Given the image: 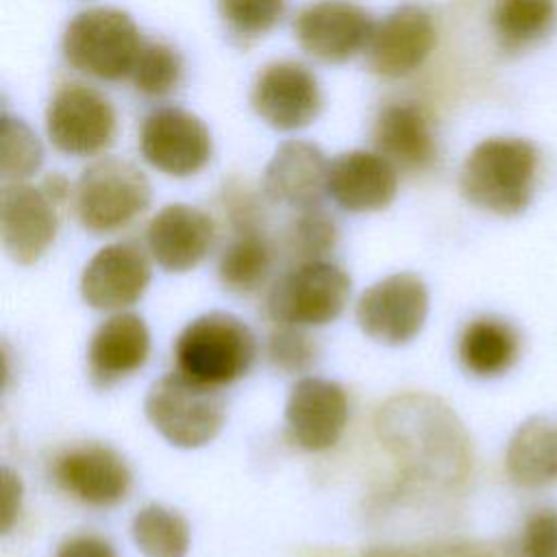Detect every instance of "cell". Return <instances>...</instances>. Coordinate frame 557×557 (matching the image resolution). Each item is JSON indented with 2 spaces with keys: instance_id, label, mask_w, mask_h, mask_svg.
Segmentation results:
<instances>
[{
  "instance_id": "35",
  "label": "cell",
  "mask_w": 557,
  "mask_h": 557,
  "mask_svg": "<svg viewBox=\"0 0 557 557\" xmlns=\"http://www.w3.org/2000/svg\"><path fill=\"white\" fill-rule=\"evenodd\" d=\"M0 476H2L0 479V494H2V500H0V531L9 533L13 529L17 516H20L24 487H22L20 476L9 468H2Z\"/></svg>"
},
{
  "instance_id": "13",
  "label": "cell",
  "mask_w": 557,
  "mask_h": 557,
  "mask_svg": "<svg viewBox=\"0 0 557 557\" xmlns=\"http://www.w3.org/2000/svg\"><path fill=\"white\" fill-rule=\"evenodd\" d=\"M250 104L268 126L276 131H300L318 120L322 89L305 63L281 59L259 70L252 83Z\"/></svg>"
},
{
  "instance_id": "36",
  "label": "cell",
  "mask_w": 557,
  "mask_h": 557,
  "mask_svg": "<svg viewBox=\"0 0 557 557\" xmlns=\"http://www.w3.org/2000/svg\"><path fill=\"white\" fill-rule=\"evenodd\" d=\"M54 557H117L109 540L94 533H78L63 540Z\"/></svg>"
},
{
  "instance_id": "7",
  "label": "cell",
  "mask_w": 557,
  "mask_h": 557,
  "mask_svg": "<svg viewBox=\"0 0 557 557\" xmlns=\"http://www.w3.org/2000/svg\"><path fill=\"white\" fill-rule=\"evenodd\" d=\"M350 298V276L329 263L305 261L283 274L270 289L265 309L276 324L322 326L342 315Z\"/></svg>"
},
{
  "instance_id": "1",
  "label": "cell",
  "mask_w": 557,
  "mask_h": 557,
  "mask_svg": "<svg viewBox=\"0 0 557 557\" xmlns=\"http://www.w3.org/2000/svg\"><path fill=\"white\" fill-rule=\"evenodd\" d=\"M374 433L413 481L455 490L470 476V435L457 413L433 394L405 392L387 398L376 409Z\"/></svg>"
},
{
  "instance_id": "27",
  "label": "cell",
  "mask_w": 557,
  "mask_h": 557,
  "mask_svg": "<svg viewBox=\"0 0 557 557\" xmlns=\"http://www.w3.org/2000/svg\"><path fill=\"white\" fill-rule=\"evenodd\" d=\"M131 535L146 557H185L191 540L189 522L178 511L157 503L135 513Z\"/></svg>"
},
{
  "instance_id": "5",
  "label": "cell",
  "mask_w": 557,
  "mask_h": 557,
  "mask_svg": "<svg viewBox=\"0 0 557 557\" xmlns=\"http://www.w3.org/2000/svg\"><path fill=\"white\" fill-rule=\"evenodd\" d=\"M144 411L172 446L200 448L222 431L226 400L215 385L196 381L178 370L150 385Z\"/></svg>"
},
{
  "instance_id": "14",
  "label": "cell",
  "mask_w": 557,
  "mask_h": 557,
  "mask_svg": "<svg viewBox=\"0 0 557 557\" xmlns=\"http://www.w3.org/2000/svg\"><path fill=\"white\" fill-rule=\"evenodd\" d=\"M54 483L72 498L89 507L122 503L133 485L126 459L111 446L85 442L65 448L52 461Z\"/></svg>"
},
{
  "instance_id": "24",
  "label": "cell",
  "mask_w": 557,
  "mask_h": 557,
  "mask_svg": "<svg viewBox=\"0 0 557 557\" xmlns=\"http://www.w3.org/2000/svg\"><path fill=\"white\" fill-rule=\"evenodd\" d=\"M459 361L472 376L494 379L513 368L520 357V333L496 315H481L459 335Z\"/></svg>"
},
{
  "instance_id": "12",
  "label": "cell",
  "mask_w": 557,
  "mask_h": 557,
  "mask_svg": "<svg viewBox=\"0 0 557 557\" xmlns=\"http://www.w3.org/2000/svg\"><path fill=\"white\" fill-rule=\"evenodd\" d=\"M435 46L437 24L433 13L418 2H405L374 26L366 63L381 78H405L429 59Z\"/></svg>"
},
{
  "instance_id": "29",
  "label": "cell",
  "mask_w": 557,
  "mask_h": 557,
  "mask_svg": "<svg viewBox=\"0 0 557 557\" xmlns=\"http://www.w3.org/2000/svg\"><path fill=\"white\" fill-rule=\"evenodd\" d=\"M44 163V146L33 128L7 111L0 117V174L4 183L33 176Z\"/></svg>"
},
{
  "instance_id": "37",
  "label": "cell",
  "mask_w": 557,
  "mask_h": 557,
  "mask_svg": "<svg viewBox=\"0 0 557 557\" xmlns=\"http://www.w3.org/2000/svg\"><path fill=\"white\" fill-rule=\"evenodd\" d=\"M39 187H41V189L54 200V205H59V207H61L63 202H67V200L72 198V194H74L70 181H67L61 172L48 174V176L41 181Z\"/></svg>"
},
{
  "instance_id": "32",
  "label": "cell",
  "mask_w": 557,
  "mask_h": 557,
  "mask_svg": "<svg viewBox=\"0 0 557 557\" xmlns=\"http://www.w3.org/2000/svg\"><path fill=\"white\" fill-rule=\"evenodd\" d=\"M265 352L276 370L285 374H302L315 363L318 346L305 331H300V326L281 324L270 333Z\"/></svg>"
},
{
  "instance_id": "17",
  "label": "cell",
  "mask_w": 557,
  "mask_h": 557,
  "mask_svg": "<svg viewBox=\"0 0 557 557\" xmlns=\"http://www.w3.org/2000/svg\"><path fill=\"white\" fill-rule=\"evenodd\" d=\"M150 283V261L135 242H115L100 248L81 274V296L98 311H117L135 305Z\"/></svg>"
},
{
  "instance_id": "8",
  "label": "cell",
  "mask_w": 557,
  "mask_h": 557,
  "mask_svg": "<svg viewBox=\"0 0 557 557\" xmlns=\"http://www.w3.org/2000/svg\"><path fill=\"white\" fill-rule=\"evenodd\" d=\"M50 144L70 157L104 152L117 135V115L111 100L91 85L63 83L46 109Z\"/></svg>"
},
{
  "instance_id": "18",
  "label": "cell",
  "mask_w": 557,
  "mask_h": 557,
  "mask_svg": "<svg viewBox=\"0 0 557 557\" xmlns=\"http://www.w3.org/2000/svg\"><path fill=\"white\" fill-rule=\"evenodd\" d=\"M372 144L379 154L407 174L429 172L440 154L433 120L413 100H396L381 107L372 124Z\"/></svg>"
},
{
  "instance_id": "34",
  "label": "cell",
  "mask_w": 557,
  "mask_h": 557,
  "mask_svg": "<svg viewBox=\"0 0 557 557\" xmlns=\"http://www.w3.org/2000/svg\"><path fill=\"white\" fill-rule=\"evenodd\" d=\"M361 557H509L507 542H437L422 546H376Z\"/></svg>"
},
{
  "instance_id": "19",
  "label": "cell",
  "mask_w": 557,
  "mask_h": 557,
  "mask_svg": "<svg viewBox=\"0 0 557 557\" xmlns=\"http://www.w3.org/2000/svg\"><path fill=\"white\" fill-rule=\"evenodd\" d=\"M215 224L209 213L198 207L174 202L165 205L148 222L146 244L152 259L165 272L194 270L211 250Z\"/></svg>"
},
{
  "instance_id": "10",
  "label": "cell",
  "mask_w": 557,
  "mask_h": 557,
  "mask_svg": "<svg viewBox=\"0 0 557 557\" xmlns=\"http://www.w3.org/2000/svg\"><path fill=\"white\" fill-rule=\"evenodd\" d=\"M139 152L154 170L185 178L198 174L213 152L205 122L181 107L152 109L139 128Z\"/></svg>"
},
{
  "instance_id": "26",
  "label": "cell",
  "mask_w": 557,
  "mask_h": 557,
  "mask_svg": "<svg viewBox=\"0 0 557 557\" xmlns=\"http://www.w3.org/2000/svg\"><path fill=\"white\" fill-rule=\"evenodd\" d=\"M557 22V0H494L492 35L500 50L522 52L544 39Z\"/></svg>"
},
{
  "instance_id": "3",
  "label": "cell",
  "mask_w": 557,
  "mask_h": 557,
  "mask_svg": "<svg viewBox=\"0 0 557 557\" xmlns=\"http://www.w3.org/2000/svg\"><path fill=\"white\" fill-rule=\"evenodd\" d=\"M174 357L183 374L220 387L250 370L257 357V339L242 318L209 311L194 318L178 333Z\"/></svg>"
},
{
  "instance_id": "31",
  "label": "cell",
  "mask_w": 557,
  "mask_h": 557,
  "mask_svg": "<svg viewBox=\"0 0 557 557\" xmlns=\"http://www.w3.org/2000/svg\"><path fill=\"white\" fill-rule=\"evenodd\" d=\"M298 211L300 213L285 228V250L300 263L320 261L337 244V224L318 205Z\"/></svg>"
},
{
  "instance_id": "20",
  "label": "cell",
  "mask_w": 557,
  "mask_h": 557,
  "mask_svg": "<svg viewBox=\"0 0 557 557\" xmlns=\"http://www.w3.org/2000/svg\"><path fill=\"white\" fill-rule=\"evenodd\" d=\"M398 191V170L376 150H348L329 161L326 194L350 213L389 207Z\"/></svg>"
},
{
  "instance_id": "30",
  "label": "cell",
  "mask_w": 557,
  "mask_h": 557,
  "mask_svg": "<svg viewBox=\"0 0 557 557\" xmlns=\"http://www.w3.org/2000/svg\"><path fill=\"white\" fill-rule=\"evenodd\" d=\"M226 33L239 44L265 37L285 15L287 0H215Z\"/></svg>"
},
{
  "instance_id": "28",
  "label": "cell",
  "mask_w": 557,
  "mask_h": 557,
  "mask_svg": "<svg viewBox=\"0 0 557 557\" xmlns=\"http://www.w3.org/2000/svg\"><path fill=\"white\" fill-rule=\"evenodd\" d=\"M128 78L144 98H165L183 81V57L168 41H146Z\"/></svg>"
},
{
  "instance_id": "2",
  "label": "cell",
  "mask_w": 557,
  "mask_h": 557,
  "mask_svg": "<svg viewBox=\"0 0 557 557\" xmlns=\"http://www.w3.org/2000/svg\"><path fill=\"white\" fill-rule=\"evenodd\" d=\"M540 154L520 137H490L466 157L459 174L463 198L494 215L522 213L535 189Z\"/></svg>"
},
{
  "instance_id": "4",
  "label": "cell",
  "mask_w": 557,
  "mask_h": 557,
  "mask_svg": "<svg viewBox=\"0 0 557 557\" xmlns=\"http://www.w3.org/2000/svg\"><path fill=\"white\" fill-rule=\"evenodd\" d=\"M141 46L135 20L115 7H91L76 13L61 37L63 59L74 70L109 83L131 76Z\"/></svg>"
},
{
  "instance_id": "9",
  "label": "cell",
  "mask_w": 557,
  "mask_h": 557,
  "mask_svg": "<svg viewBox=\"0 0 557 557\" xmlns=\"http://www.w3.org/2000/svg\"><path fill=\"white\" fill-rule=\"evenodd\" d=\"M429 315L426 283L413 272H394L370 285L357 302L359 329L385 346L409 344Z\"/></svg>"
},
{
  "instance_id": "15",
  "label": "cell",
  "mask_w": 557,
  "mask_h": 557,
  "mask_svg": "<svg viewBox=\"0 0 557 557\" xmlns=\"http://www.w3.org/2000/svg\"><path fill=\"white\" fill-rule=\"evenodd\" d=\"M59 205L24 181L4 183L0 200V235L4 252L20 265H33L52 246L59 228Z\"/></svg>"
},
{
  "instance_id": "25",
  "label": "cell",
  "mask_w": 557,
  "mask_h": 557,
  "mask_svg": "<svg viewBox=\"0 0 557 557\" xmlns=\"http://www.w3.org/2000/svg\"><path fill=\"white\" fill-rule=\"evenodd\" d=\"M272 263L274 248L261 226L237 228L220 255L218 276L224 289L233 294H250L263 285Z\"/></svg>"
},
{
  "instance_id": "22",
  "label": "cell",
  "mask_w": 557,
  "mask_h": 557,
  "mask_svg": "<svg viewBox=\"0 0 557 557\" xmlns=\"http://www.w3.org/2000/svg\"><path fill=\"white\" fill-rule=\"evenodd\" d=\"M150 355V331L137 313H115L91 335L87 346V374L91 385L109 389L131 376Z\"/></svg>"
},
{
  "instance_id": "33",
  "label": "cell",
  "mask_w": 557,
  "mask_h": 557,
  "mask_svg": "<svg viewBox=\"0 0 557 557\" xmlns=\"http://www.w3.org/2000/svg\"><path fill=\"white\" fill-rule=\"evenodd\" d=\"M507 548L509 557H557V509L542 507L529 513Z\"/></svg>"
},
{
  "instance_id": "6",
  "label": "cell",
  "mask_w": 557,
  "mask_h": 557,
  "mask_svg": "<svg viewBox=\"0 0 557 557\" xmlns=\"http://www.w3.org/2000/svg\"><path fill=\"white\" fill-rule=\"evenodd\" d=\"M152 198L150 181L131 161L104 157L87 165L72 194L78 224L94 233L107 235L128 226L139 218Z\"/></svg>"
},
{
  "instance_id": "16",
  "label": "cell",
  "mask_w": 557,
  "mask_h": 557,
  "mask_svg": "<svg viewBox=\"0 0 557 557\" xmlns=\"http://www.w3.org/2000/svg\"><path fill=\"white\" fill-rule=\"evenodd\" d=\"M348 422V396L335 381L305 376L296 381L285 403L289 440L309 453L337 444Z\"/></svg>"
},
{
  "instance_id": "23",
  "label": "cell",
  "mask_w": 557,
  "mask_h": 557,
  "mask_svg": "<svg viewBox=\"0 0 557 557\" xmlns=\"http://www.w3.org/2000/svg\"><path fill=\"white\" fill-rule=\"evenodd\" d=\"M505 468L520 487L557 483V413L524 420L509 440Z\"/></svg>"
},
{
  "instance_id": "21",
  "label": "cell",
  "mask_w": 557,
  "mask_h": 557,
  "mask_svg": "<svg viewBox=\"0 0 557 557\" xmlns=\"http://www.w3.org/2000/svg\"><path fill=\"white\" fill-rule=\"evenodd\" d=\"M329 161L313 141L289 139L281 144L265 165L261 189L270 202L307 209L315 207L326 191Z\"/></svg>"
},
{
  "instance_id": "11",
  "label": "cell",
  "mask_w": 557,
  "mask_h": 557,
  "mask_svg": "<svg viewBox=\"0 0 557 557\" xmlns=\"http://www.w3.org/2000/svg\"><path fill=\"white\" fill-rule=\"evenodd\" d=\"M294 37L313 59L346 63L363 52L374 33L370 11L352 0H315L294 17Z\"/></svg>"
}]
</instances>
